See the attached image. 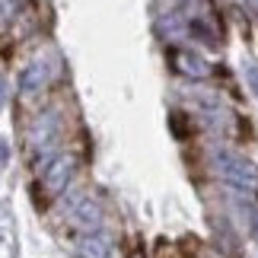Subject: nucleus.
<instances>
[{
	"instance_id": "obj_5",
	"label": "nucleus",
	"mask_w": 258,
	"mask_h": 258,
	"mask_svg": "<svg viewBox=\"0 0 258 258\" xmlns=\"http://www.w3.org/2000/svg\"><path fill=\"white\" fill-rule=\"evenodd\" d=\"M112 252H115V239L102 230L86 233V236H80V242H77V255L80 258H112Z\"/></svg>"
},
{
	"instance_id": "obj_9",
	"label": "nucleus",
	"mask_w": 258,
	"mask_h": 258,
	"mask_svg": "<svg viewBox=\"0 0 258 258\" xmlns=\"http://www.w3.org/2000/svg\"><path fill=\"white\" fill-rule=\"evenodd\" d=\"M4 89H7V86H4V80H0V102H4V96H7V93H4Z\"/></svg>"
},
{
	"instance_id": "obj_1",
	"label": "nucleus",
	"mask_w": 258,
	"mask_h": 258,
	"mask_svg": "<svg viewBox=\"0 0 258 258\" xmlns=\"http://www.w3.org/2000/svg\"><path fill=\"white\" fill-rule=\"evenodd\" d=\"M61 141H64V112L57 105L38 112L32 121L26 124L23 131V150H26V160L42 169V166L51 160V156L61 153Z\"/></svg>"
},
{
	"instance_id": "obj_4",
	"label": "nucleus",
	"mask_w": 258,
	"mask_h": 258,
	"mask_svg": "<svg viewBox=\"0 0 258 258\" xmlns=\"http://www.w3.org/2000/svg\"><path fill=\"white\" fill-rule=\"evenodd\" d=\"M214 169H217V175H220L223 182H230L236 188H258V169L249 160L236 156V153H217L214 156Z\"/></svg>"
},
{
	"instance_id": "obj_2",
	"label": "nucleus",
	"mask_w": 258,
	"mask_h": 258,
	"mask_svg": "<svg viewBox=\"0 0 258 258\" xmlns=\"http://www.w3.org/2000/svg\"><path fill=\"white\" fill-rule=\"evenodd\" d=\"M57 71H61V61H57V54H54V51H48V54H35L32 61L26 64V71L19 74V89H16L19 105H29L35 96H42L45 89L54 83Z\"/></svg>"
},
{
	"instance_id": "obj_8",
	"label": "nucleus",
	"mask_w": 258,
	"mask_h": 258,
	"mask_svg": "<svg viewBox=\"0 0 258 258\" xmlns=\"http://www.w3.org/2000/svg\"><path fill=\"white\" fill-rule=\"evenodd\" d=\"M7 160V144H0V163Z\"/></svg>"
},
{
	"instance_id": "obj_7",
	"label": "nucleus",
	"mask_w": 258,
	"mask_h": 258,
	"mask_svg": "<svg viewBox=\"0 0 258 258\" xmlns=\"http://www.w3.org/2000/svg\"><path fill=\"white\" fill-rule=\"evenodd\" d=\"M29 0H0V35L16 26V19L26 13Z\"/></svg>"
},
{
	"instance_id": "obj_3",
	"label": "nucleus",
	"mask_w": 258,
	"mask_h": 258,
	"mask_svg": "<svg viewBox=\"0 0 258 258\" xmlns=\"http://www.w3.org/2000/svg\"><path fill=\"white\" fill-rule=\"evenodd\" d=\"M74 175H77V156L57 153L38 169V188L45 191V198H57V195L67 191V185H71Z\"/></svg>"
},
{
	"instance_id": "obj_6",
	"label": "nucleus",
	"mask_w": 258,
	"mask_h": 258,
	"mask_svg": "<svg viewBox=\"0 0 258 258\" xmlns=\"http://www.w3.org/2000/svg\"><path fill=\"white\" fill-rule=\"evenodd\" d=\"M172 64H175V71L178 74H188V77H207L211 74V67H207L198 54H191V51H182V48H172Z\"/></svg>"
}]
</instances>
